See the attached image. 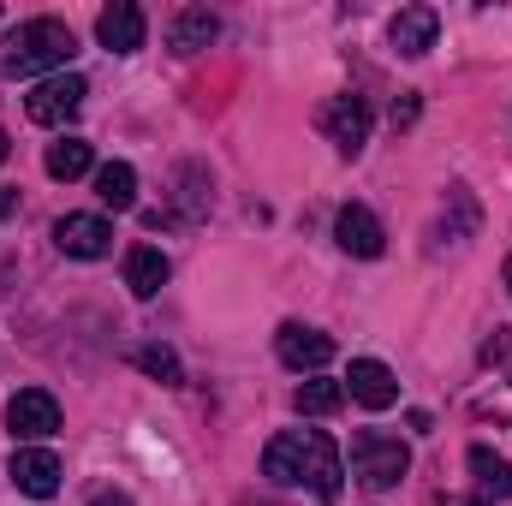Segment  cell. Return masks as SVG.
I'll return each instance as SVG.
<instances>
[{
	"label": "cell",
	"instance_id": "1",
	"mask_svg": "<svg viewBox=\"0 0 512 506\" xmlns=\"http://www.w3.org/2000/svg\"><path fill=\"white\" fill-rule=\"evenodd\" d=\"M262 471L280 489H310L316 501H340V489H346L340 447L322 429H286V435H274L268 453H262Z\"/></svg>",
	"mask_w": 512,
	"mask_h": 506
},
{
	"label": "cell",
	"instance_id": "2",
	"mask_svg": "<svg viewBox=\"0 0 512 506\" xmlns=\"http://www.w3.org/2000/svg\"><path fill=\"white\" fill-rule=\"evenodd\" d=\"M78 54V36L60 24V18H30V24H18L12 36H6V48H0V72L6 78H30V72H54V66H66Z\"/></svg>",
	"mask_w": 512,
	"mask_h": 506
},
{
	"label": "cell",
	"instance_id": "3",
	"mask_svg": "<svg viewBox=\"0 0 512 506\" xmlns=\"http://www.w3.org/2000/svg\"><path fill=\"white\" fill-rule=\"evenodd\" d=\"M405 471H411V453H405V441H399V435L364 429V435L352 441V477H358L364 489H393Z\"/></svg>",
	"mask_w": 512,
	"mask_h": 506
},
{
	"label": "cell",
	"instance_id": "4",
	"mask_svg": "<svg viewBox=\"0 0 512 506\" xmlns=\"http://www.w3.org/2000/svg\"><path fill=\"white\" fill-rule=\"evenodd\" d=\"M84 96H90V84H84L78 72H54V78H42V84L24 96V114H30L36 126H66V120L84 108Z\"/></svg>",
	"mask_w": 512,
	"mask_h": 506
},
{
	"label": "cell",
	"instance_id": "5",
	"mask_svg": "<svg viewBox=\"0 0 512 506\" xmlns=\"http://www.w3.org/2000/svg\"><path fill=\"white\" fill-rule=\"evenodd\" d=\"M6 429H12L18 441H42V435H54V429H60V399H54L48 387H24V393H12V405H6Z\"/></svg>",
	"mask_w": 512,
	"mask_h": 506
},
{
	"label": "cell",
	"instance_id": "6",
	"mask_svg": "<svg viewBox=\"0 0 512 506\" xmlns=\"http://www.w3.org/2000/svg\"><path fill=\"white\" fill-rule=\"evenodd\" d=\"M54 245L66 256H78V262H96V256L114 251V227L102 215H60L54 221Z\"/></svg>",
	"mask_w": 512,
	"mask_h": 506
},
{
	"label": "cell",
	"instance_id": "7",
	"mask_svg": "<svg viewBox=\"0 0 512 506\" xmlns=\"http://www.w3.org/2000/svg\"><path fill=\"white\" fill-rule=\"evenodd\" d=\"M322 131L334 137L340 155H358V149L370 143V102H364V96H334V102L322 108Z\"/></svg>",
	"mask_w": 512,
	"mask_h": 506
},
{
	"label": "cell",
	"instance_id": "8",
	"mask_svg": "<svg viewBox=\"0 0 512 506\" xmlns=\"http://www.w3.org/2000/svg\"><path fill=\"white\" fill-rule=\"evenodd\" d=\"M274 352H280V364H286V370H322V364L334 358V340H328L322 328L286 322V328L274 334Z\"/></svg>",
	"mask_w": 512,
	"mask_h": 506
},
{
	"label": "cell",
	"instance_id": "9",
	"mask_svg": "<svg viewBox=\"0 0 512 506\" xmlns=\"http://www.w3.org/2000/svg\"><path fill=\"white\" fill-rule=\"evenodd\" d=\"M12 483H18V495H30V501H54V495H60V459H54L48 447H18V453H12Z\"/></svg>",
	"mask_w": 512,
	"mask_h": 506
},
{
	"label": "cell",
	"instance_id": "10",
	"mask_svg": "<svg viewBox=\"0 0 512 506\" xmlns=\"http://www.w3.org/2000/svg\"><path fill=\"white\" fill-rule=\"evenodd\" d=\"M334 239H340L346 256H382V245H387L382 221H376L364 203H346V209L334 215Z\"/></svg>",
	"mask_w": 512,
	"mask_h": 506
},
{
	"label": "cell",
	"instance_id": "11",
	"mask_svg": "<svg viewBox=\"0 0 512 506\" xmlns=\"http://www.w3.org/2000/svg\"><path fill=\"white\" fill-rule=\"evenodd\" d=\"M143 12L131 6V0H114V6H102V18H96V36H102V48L108 54H137L143 48Z\"/></svg>",
	"mask_w": 512,
	"mask_h": 506
},
{
	"label": "cell",
	"instance_id": "12",
	"mask_svg": "<svg viewBox=\"0 0 512 506\" xmlns=\"http://www.w3.org/2000/svg\"><path fill=\"white\" fill-rule=\"evenodd\" d=\"M346 387H352V399L370 405V411H387V405L399 399V381H393V370H387L382 358H352Z\"/></svg>",
	"mask_w": 512,
	"mask_h": 506
},
{
	"label": "cell",
	"instance_id": "13",
	"mask_svg": "<svg viewBox=\"0 0 512 506\" xmlns=\"http://www.w3.org/2000/svg\"><path fill=\"white\" fill-rule=\"evenodd\" d=\"M435 30H441L435 6H405V12L393 18V48L417 60V54H429V48H435Z\"/></svg>",
	"mask_w": 512,
	"mask_h": 506
},
{
	"label": "cell",
	"instance_id": "14",
	"mask_svg": "<svg viewBox=\"0 0 512 506\" xmlns=\"http://www.w3.org/2000/svg\"><path fill=\"white\" fill-rule=\"evenodd\" d=\"M126 286H131V298H155V292L167 286V256L155 251V245H131L126 251Z\"/></svg>",
	"mask_w": 512,
	"mask_h": 506
},
{
	"label": "cell",
	"instance_id": "15",
	"mask_svg": "<svg viewBox=\"0 0 512 506\" xmlns=\"http://www.w3.org/2000/svg\"><path fill=\"white\" fill-rule=\"evenodd\" d=\"M215 36H221V18L203 12V6H191V12L173 18V48H179V54H197V48H209Z\"/></svg>",
	"mask_w": 512,
	"mask_h": 506
},
{
	"label": "cell",
	"instance_id": "16",
	"mask_svg": "<svg viewBox=\"0 0 512 506\" xmlns=\"http://www.w3.org/2000/svg\"><path fill=\"white\" fill-rule=\"evenodd\" d=\"M471 471H477V489H483V495H495V501L512 495V465L495 447H471Z\"/></svg>",
	"mask_w": 512,
	"mask_h": 506
},
{
	"label": "cell",
	"instance_id": "17",
	"mask_svg": "<svg viewBox=\"0 0 512 506\" xmlns=\"http://www.w3.org/2000/svg\"><path fill=\"white\" fill-rule=\"evenodd\" d=\"M42 167H48L54 179H84V173H90V143H84V137H60V143H48Z\"/></svg>",
	"mask_w": 512,
	"mask_h": 506
},
{
	"label": "cell",
	"instance_id": "18",
	"mask_svg": "<svg viewBox=\"0 0 512 506\" xmlns=\"http://www.w3.org/2000/svg\"><path fill=\"white\" fill-rule=\"evenodd\" d=\"M96 197H102L108 209H131V203H137V173H131L126 161L96 167Z\"/></svg>",
	"mask_w": 512,
	"mask_h": 506
},
{
	"label": "cell",
	"instance_id": "19",
	"mask_svg": "<svg viewBox=\"0 0 512 506\" xmlns=\"http://www.w3.org/2000/svg\"><path fill=\"white\" fill-rule=\"evenodd\" d=\"M292 405H298L304 417H328V411H340V405H346V387L316 376V381H304V387H298V399H292Z\"/></svg>",
	"mask_w": 512,
	"mask_h": 506
},
{
	"label": "cell",
	"instance_id": "20",
	"mask_svg": "<svg viewBox=\"0 0 512 506\" xmlns=\"http://www.w3.org/2000/svg\"><path fill=\"white\" fill-rule=\"evenodd\" d=\"M131 364H137L143 376L167 381V387H179V381H185V370H179V358H173L167 346H137V352H131Z\"/></svg>",
	"mask_w": 512,
	"mask_h": 506
},
{
	"label": "cell",
	"instance_id": "21",
	"mask_svg": "<svg viewBox=\"0 0 512 506\" xmlns=\"http://www.w3.org/2000/svg\"><path fill=\"white\" fill-rule=\"evenodd\" d=\"M417 120V96H405V102H393V126H411Z\"/></svg>",
	"mask_w": 512,
	"mask_h": 506
},
{
	"label": "cell",
	"instance_id": "22",
	"mask_svg": "<svg viewBox=\"0 0 512 506\" xmlns=\"http://www.w3.org/2000/svg\"><path fill=\"white\" fill-rule=\"evenodd\" d=\"M90 506H131V495H114V489H102V495H90Z\"/></svg>",
	"mask_w": 512,
	"mask_h": 506
},
{
	"label": "cell",
	"instance_id": "23",
	"mask_svg": "<svg viewBox=\"0 0 512 506\" xmlns=\"http://www.w3.org/2000/svg\"><path fill=\"white\" fill-rule=\"evenodd\" d=\"M12 209H18V191H0V221H6Z\"/></svg>",
	"mask_w": 512,
	"mask_h": 506
},
{
	"label": "cell",
	"instance_id": "24",
	"mask_svg": "<svg viewBox=\"0 0 512 506\" xmlns=\"http://www.w3.org/2000/svg\"><path fill=\"white\" fill-rule=\"evenodd\" d=\"M6 149H12V137H6V126H0V161H6Z\"/></svg>",
	"mask_w": 512,
	"mask_h": 506
},
{
	"label": "cell",
	"instance_id": "25",
	"mask_svg": "<svg viewBox=\"0 0 512 506\" xmlns=\"http://www.w3.org/2000/svg\"><path fill=\"white\" fill-rule=\"evenodd\" d=\"M507 292H512V256H507Z\"/></svg>",
	"mask_w": 512,
	"mask_h": 506
}]
</instances>
